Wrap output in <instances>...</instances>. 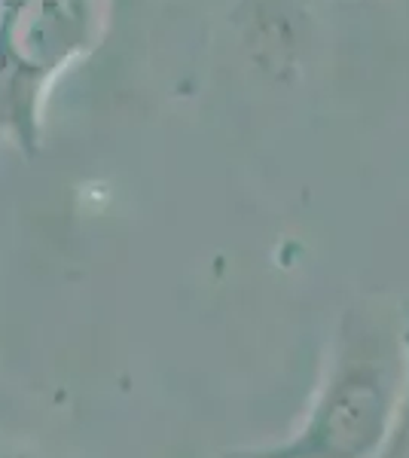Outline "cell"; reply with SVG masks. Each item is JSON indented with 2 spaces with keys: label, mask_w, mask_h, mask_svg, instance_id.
Returning a JSON list of instances; mask_svg holds the SVG:
<instances>
[{
  "label": "cell",
  "mask_w": 409,
  "mask_h": 458,
  "mask_svg": "<svg viewBox=\"0 0 409 458\" xmlns=\"http://www.w3.org/2000/svg\"><path fill=\"white\" fill-rule=\"evenodd\" d=\"M95 0H0V131L34 159L47 98L98 43Z\"/></svg>",
  "instance_id": "obj_2"
},
{
  "label": "cell",
  "mask_w": 409,
  "mask_h": 458,
  "mask_svg": "<svg viewBox=\"0 0 409 458\" xmlns=\"http://www.w3.org/2000/svg\"><path fill=\"white\" fill-rule=\"evenodd\" d=\"M0 458H31V455H21V453H16V455H0Z\"/></svg>",
  "instance_id": "obj_4"
},
{
  "label": "cell",
  "mask_w": 409,
  "mask_h": 458,
  "mask_svg": "<svg viewBox=\"0 0 409 458\" xmlns=\"http://www.w3.org/2000/svg\"><path fill=\"white\" fill-rule=\"evenodd\" d=\"M242 47L272 80L300 77L311 53V16L296 0H244Z\"/></svg>",
  "instance_id": "obj_3"
},
{
  "label": "cell",
  "mask_w": 409,
  "mask_h": 458,
  "mask_svg": "<svg viewBox=\"0 0 409 458\" xmlns=\"http://www.w3.org/2000/svg\"><path fill=\"white\" fill-rule=\"evenodd\" d=\"M409 410V327L358 306L342 315L302 422L281 440L223 458H382Z\"/></svg>",
  "instance_id": "obj_1"
}]
</instances>
